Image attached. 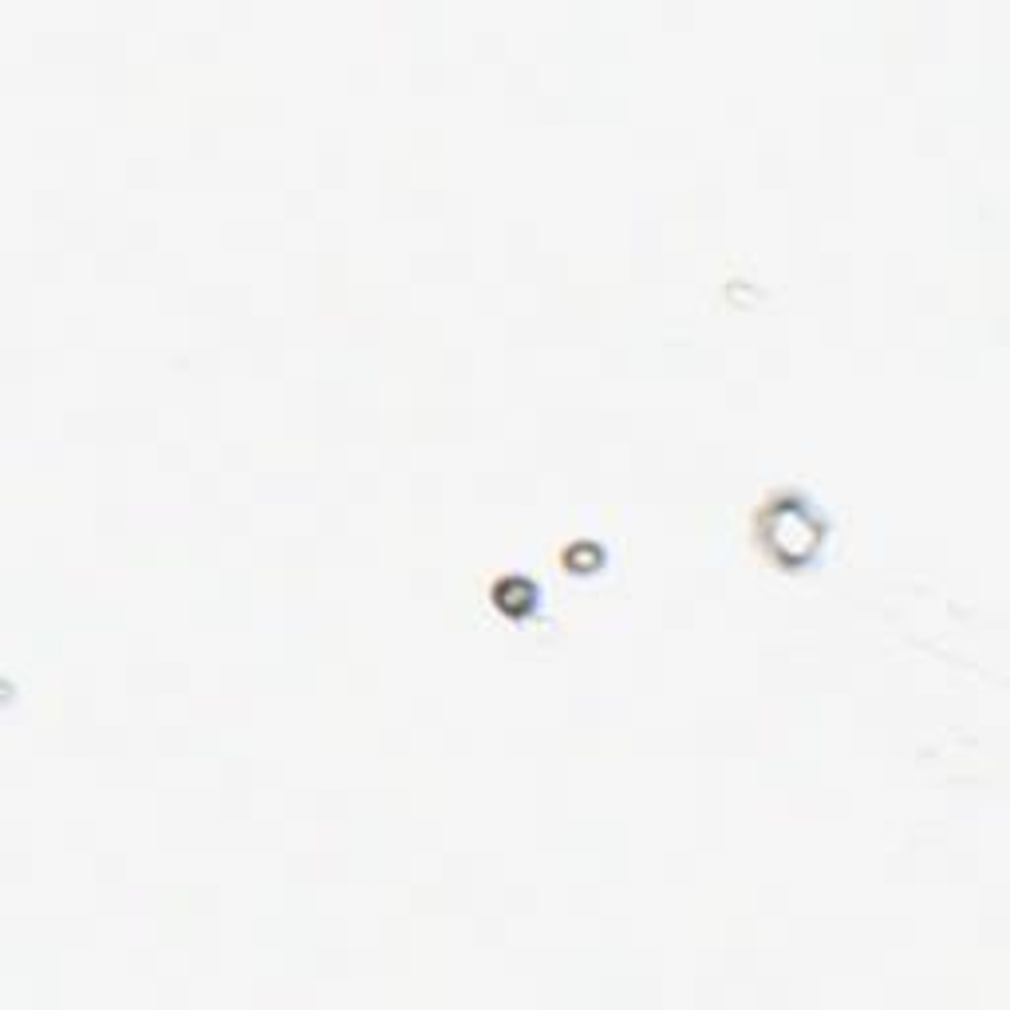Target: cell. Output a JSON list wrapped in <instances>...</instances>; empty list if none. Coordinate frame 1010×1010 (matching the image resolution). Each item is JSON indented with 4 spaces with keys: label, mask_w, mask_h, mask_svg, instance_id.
<instances>
[{
    "label": "cell",
    "mask_w": 1010,
    "mask_h": 1010,
    "mask_svg": "<svg viewBox=\"0 0 1010 1010\" xmlns=\"http://www.w3.org/2000/svg\"><path fill=\"white\" fill-rule=\"evenodd\" d=\"M758 541L782 565H809L825 545V517L805 497L778 494L754 517Z\"/></svg>",
    "instance_id": "6da1fadb"
},
{
    "label": "cell",
    "mask_w": 1010,
    "mask_h": 1010,
    "mask_svg": "<svg viewBox=\"0 0 1010 1010\" xmlns=\"http://www.w3.org/2000/svg\"><path fill=\"white\" fill-rule=\"evenodd\" d=\"M600 561H604V549L592 545V541H580V545L565 549V565L573 573H592V568H600Z\"/></svg>",
    "instance_id": "3957f363"
},
{
    "label": "cell",
    "mask_w": 1010,
    "mask_h": 1010,
    "mask_svg": "<svg viewBox=\"0 0 1010 1010\" xmlns=\"http://www.w3.org/2000/svg\"><path fill=\"white\" fill-rule=\"evenodd\" d=\"M497 609L514 620L529 616V612L541 609V588L529 577H505L502 585H497Z\"/></svg>",
    "instance_id": "7a4b0ae2"
}]
</instances>
